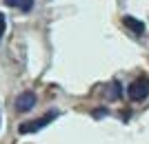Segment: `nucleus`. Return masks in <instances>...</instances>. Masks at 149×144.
I'll return each mask as SVG.
<instances>
[{
  "instance_id": "nucleus-1",
  "label": "nucleus",
  "mask_w": 149,
  "mask_h": 144,
  "mask_svg": "<svg viewBox=\"0 0 149 144\" xmlns=\"http://www.w3.org/2000/svg\"><path fill=\"white\" fill-rule=\"evenodd\" d=\"M56 118H58V111H49V113H45L42 118H38V120H29V122H22V124L18 126V133H22V135H29V133H38L40 129H45V126L49 124V122H54Z\"/></svg>"
},
{
  "instance_id": "nucleus-2",
  "label": "nucleus",
  "mask_w": 149,
  "mask_h": 144,
  "mask_svg": "<svg viewBox=\"0 0 149 144\" xmlns=\"http://www.w3.org/2000/svg\"><path fill=\"white\" fill-rule=\"evenodd\" d=\"M127 95H129V100H134V102L147 100L149 98V78L140 75L138 80H134L129 84V89H127Z\"/></svg>"
},
{
  "instance_id": "nucleus-3",
  "label": "nucleus",
  "mask_w": 149,
  "mask_h": 144,
  "mask_svg": "<svg viewBox=\"0 0 149 144\" xmlns=\"http://www.w3.org/2000/svg\"><path fill=\"white\" fill-rule=\"evenodd\" d=\"M16 111L18 113H27V111H31V109L36 107V93L33 91H25V93H20L18 98H16Z\"/></svg>"
},
{
  "instance_id": "nucleus-4",
  "label": "nucleus",
  "mask_w": 149,
  "mask_h": 144,
  "mask_svg": "<svg viewBox=\"0 0 149 144\" xmlns=\"http://www.w3.org/2000/svg\"><path fill=\"white\" fill-rule=\"evenodd\" d=\"M123 25L129 29V31H134L136 36H143L145 33V22H140L138 18H134V16H125L123 18Z\"/></svg>"
},
{
  "instance_id": "nucleus-5",
  "label": "nucleus",
  "mask_w": 149,
  "mask_h": 144,
  "mask_svg": "<svg viewBox=\"0 0 149 144\" xmlns=\"http://www.w3.org/2000/svg\"><path fill=\"white\" fill-rule=\"evenodd\" d=\"M7 7H13V9H20V11H31L33 9V0H5Z\"/></svg>"
},
{
  "instance_id": "nucleus-6",
  "label": "nucleus",
  "mask_w": 149,
  "mask_h": 144,
  "mask_svg": "<svg viewBox=\"0 0 149 144\" xmlns=\"http://www.w3.org/2000/svg\"><path fill=\"white\" fill-rule=\"evenodd\" d=\"M5 31H7V18H5V13H0V40H2Z\"/></svg>"
}]
</instances>
